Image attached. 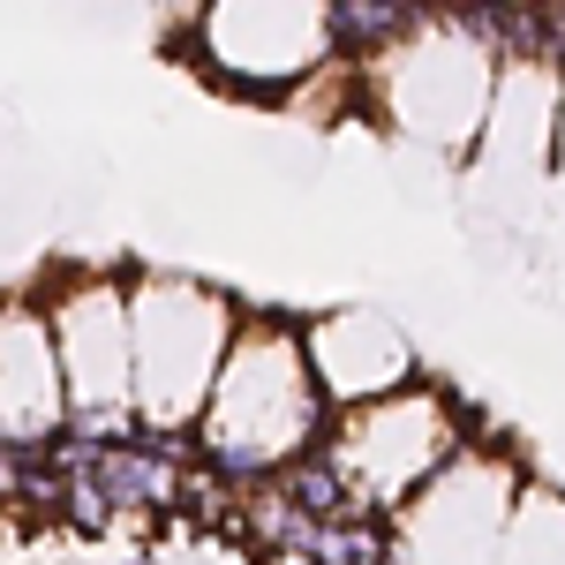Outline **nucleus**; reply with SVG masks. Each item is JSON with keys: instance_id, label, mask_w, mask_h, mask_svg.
<instances>
[{"instance_id": "obj_10", "label": "nucleus", "mask_w": 565, "mask_h": 565, "mask_svg": "<svg viewBox=\"0 0 565 565\" xmlns=\"http://www.w3.org/2000/svg\"><path fill=\"white\" fill-rule=\"evenodd\" d=\"M558 98H565V61L551 53H513L498 98H490V121H482L476 159L490 174H551L558 167Z\"/></svg>"}, {"instance_id": "obj_7", "label": "nucleus", "mask_w": 565, "mask_h": 565, "mask_svg": "<svg viewBox=\"0 0 565 565\" xmlns=\"http://www.w3.org/2000/svg\"><path fill=\"white\" fill-rule=\"evenodd\" d=\"M196 61L226 90L279 98L309 76H340L348 39H340V8H302V0H218L189 23Z\"/></svg>"}, {"instance_id": "obj_2", "label": "nucleus", "mask_w": 565, "mask_h": 565, "mask_svg": "<svg viewBox=\"0 0 565 565\" xmlns=\"http://www.w3.org/2000/svg\"><path fill=\"white\" fill-rule=\"evenodd\" d=\"M324 430H332V399L317 392L302 324L242 317V340H234V354H226V370L212 385V407L196 423V452L218 476L264 482L317 460Z\"/></svg>"}, {"instance_id": "obj_5", "label": "nucleus", "mask_w": 565, "mask_h": 565, "mask_svg": "<svg viewBox=\"0 0 565 565\" xmlns=\"http://www.w3.org/2000/svg\"><path fill=\"white\" fill-rule=\"evenodd\" d=\"M53 348L68 377V430L106 445H129L136 423V332H129V279L121 271H76L53 287Z\"/></svg>"}, {"instance_id": "obj_8", "label": "nucleus", "mask_w": 565, "mask_h": 565, "mask_svg": "<svg viewBox=\"0 0 565 565\" xmlns=\"http://www.w3.org/2000/svg\"><path fill=\"white\" fill-rule=\"evenodd\" d=\"M68 430V377L45 302L0 295V452H45Z\"/></svg>"}, {"instance_id": "obj_12", "label": "nucleus", "mask_w": 565, "mask_h": 565, "mask_svg": "<svg viewBox=\"0 0 565 565\" xmlns=\"http://www.w3.org/2000/svg\"><path fill=\"white\" fill-rule=\"evenodd\" d=\"M551 174L565 181V98H558V167H551Z\"/></svg>"}, {"instance_id": "obj_9", "label": "nucleus", "mask_w": 565, "mask_h": 565, "mask_svg": "<svg viewBox=\"0 0 565 565\" xmlns=\"http://www.w3.org/2000/svg\"><path fill=\"white\" fill-rule=\"evenodd\" d=\"M302 348H309V370H317V392L332 399V415L415 385V348L385 309H324V317L302 324Z\"/></svg>"}, {"instance_id": "obj_6", "label": "nucleus", "mask_w": 565, "mask_h": 565, "mask_svg": "<svg viewBox=\"0 0 565 565\" xmlns=\"http://www.w3.org/2000/svg\"><path fill=\"white\" fill-rule=\"evenodd\" d=\"M521 460L505 445H482L468 437L452 452V468L415 490L399 513L385 521V551L377 565H490L505 527H513V505H521Z\"/></svg>"}, {"instance_id": "obj_11", "label": "nucleus", "mask_w": 565, "mask_h": 565, "mask_svg": "<svg viewBox=\"0 0 565 565\" xmlns=\"http://www.w3.org/2000/svg\"><path fill=\"white\" fill-rule=\"evenodd\" d=\"M490 565H565V490L527 482L521 505H513V527H505V543H498Z\"/></svg>"}, {"instance_id": "obj_4", "label": "nucleus", "mask_w": 565, "mask_h": 565, "mask_svg": "<svg viewBox=\"0 0 565 565\" xmlns=\"http://www.w3.org/2000/svg\"><path fill=\"white\" fill-rule=\"evenodd\" d=\"M460 445H468L460 407L437 385H407L392 399L332 415V430L317 445V468L332 476V490H340V505L354 521H392L415 490H430L452 468Z\"/></svg>"}, {"instance_id": "obj_3", "label": "nucleus", "mask_w": 565, "mask_h": 565, "mask_svg": "<svg viewBox=\"0 0 565 565\" xmlns=\"http://www.w3.org/2000/svg\"><path fill=\"white\" fill-rule=\"evenodd\" d=\"M136 332V423L151 437H196L226 354L242 340V309L189 271H129Z\"/></svg>"}, {"instance_id": "obj_1", "label": "nucleus", "mask_w": 565, "mask_h": 565, "mask_svg": "<svg viewBox=\"0 0 565 565\" xmlns=\"http://www.w3.org/2000/svg\"><path fill=\"white\" fill-rule=\"evenodd\" d=\"M505 39L490 15H407L377 53H362V98L377 121L437 159H476L490 98L505 76Z\"/></svg>"}]
</instances>
